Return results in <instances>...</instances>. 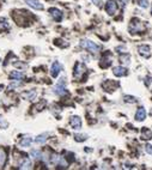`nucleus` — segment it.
<instances>
[{"mask_svg":"<svg viewBox=\"0 0 152 170\" xmlns=\"http://www.w3.org/2000/svg\"><path fill=\"white\" fill-rule=\"evenodd\" d=\"M24 73L22 72H18V71H12L11 73H10V78L11 79H18V80H22L24 79Z\"/></svg>","mask_w":152,"mask_h":170,"instance_id":"15","label":"nucleus"},{"mask_svg":"<svg viewBox=\"0 0 152 170\" xmlns=\"http://www.w3.org/2000/svg\"><path fill=\"white\" fill-rule=\"evenodd\" d=\"M106 11H107V13H108L109 16H114L116 13V11H118V5H116V2L114 0L107 1V4H106Z\"/></svg>","mask_w":152,"mask_h":170,"instance_id":"5","label":"nucleus"},{"mask_svg":"<svg viewBox=\"0 0 152 170\" xmlns=\"http://www.w3.org/2000/svg\"><path fill=\"white\" fill-rule=\"evenodd\" d=\"M31 160L28 158V157H23L21 160H19V163H18V168L19 169H31Z\"/></svg>","mask_w":152,"mask_h":170,"instance_id":"7","label":"nucleus"},{"mask_svg":"<svg viewBox=\"0 0 152 170\" xmlns=\"http://www.w3.org/2000/svg\"><path fill=\"white\" fill-rule=\"evenodd\" d=\"M24 1L35 10H43V5L40 2V0H24Z\"/></svg>","mask_w":152,"mask_h":170,"instance_id":"10","label":"nucleus"},{"mask_svg":"<svg viewBox=\"0 0 152 170\" xmlns=\"http://www.w3.org/2000/svg\"><path fill=\"white\" fill-rule=\"evenodd\" d=\"M0 64H1V61H0Z\"/></svg>","mask_w":152,"mask_h":170,"instance_id":"32","label":"nucleus"},{"mask_svg":"<svg viewBox=\"0 0 152 170\" xmlns=\"http://www.w3.org/2000/svg\"><path fill=\"white\" fill-rule=\"evenodd\" d=\"M120 61L122 64H130V57L127 54H122V55H120Z\"/></svg>","mask_w":152,"mask_h":170,"instance_id":"24","label":"nucleus"},{"mask_svg":"<svg viewBox=\"0 0 152 170\" xmlns=\"http://www.w3.org/2000/svg\"><path fill=\"white\" fill-rule=\"evenodd\" d=\"M30 155L34 157V159H42V157H43V155H42L41 151H38V150H33V151L30 152Z\"/></svg>","mask_w":152,"mask_h":170,"instance_id":"21","label":"nucleus"},{"mask_svg":"<svg viewBox=\"0 0 152 170\" xmlns=\"http://www.w3.org/2000/svg\"><path fill=\"white\" fill-rule=\"evenodd\" d=\"M80 45H82L84 49H86V50H89L90 53H94V54L98 53V50H99V45H97L95 42H92V41H90V40H83V41L80 42Z\"/></svg>","mask_w":152,"mask_h":170,"instance_id":"2","label":"nucleus"},{"mask_svg":"<svg viewBox=\"0 0 152 170\" xmlns=\"http://www.w3.org/2000/svg\"><path fill=\"white\" fill-rule=\"evenodd\" d=\"M138 50H139V54L144 57H151V49L150 47L146 45H141L138 47Z\"/></svg>","mask_w":152,"mask_h":170,"instance_id":"6","label":"nucleus"},{"mask_svg":"<svg viewBox=\"0 0 152 170\" xmlns=\"http://www.w3.org/2000/svg\"><path fill=\"white\" fill-rule=\"evenodd\" d=\"M92 1H94V4H95L96 6H98V7L102 6V0H92Z\"/></svg>","mask_w":152,"mask_h":170,"instance_id":"30","label":"nucleus"},{"mask_svg":"<svg viewBox=\"0 0 152 170\" xmlns=\"http://www.w3.org/2000/svg\"><path fill=\"white\" fill-rule=\"evenodd\" d=\"M36 91L35 90H31V91H28V92H24L23 93V97L25 98V100H29V101H34L35 100V97H36Z\"/></svg>","mask_w":152,"mask_h":170,"instance_id":"16","label":"nucleus"},{"mask_svg":"<svg viewBox=\"0 0 152 170\" xmlns=\"http://www.w3.org/2000/svg\"><path fill=\"white\" fill-rule=\"evenodd\" d=\"M49 13L53 17V19L56 21V22H60L62 19V12L60 11V10H58V9H54V7L49 9Z\"/></svg>","mask_w":152,"mask_h":170,"instance_id":"8","label":"nucleus"},{"mask_svg":"<svg viewBox=\"0 0 152 170\" xmlns=\"http://www.w3.org/2000/svg\"><path fill=\"white\" fill-rule=\"evenodd\" d=\"M125 101L128 103H137V98L135 97H133V96H125Z\"/></svg>","mask_w":152,"mask_h":170,"instance_id":"26","label":"nucleus"},{"mask_svg":"<svg viewBox=\"0 0 152 170\" xmlns=\"http://www.w3.org/2000/svg\"><path fill=\"white\" fill-rule=\"evenodd\" d=\"M113 73L116 76V77H125V76H127V69L125 67H122V66H118V67H115L113 69Z\"/></svg>","mask_w":152,"mask_h":170,"instance_id":"12","label":"nucleus"},{"mask_svg":"<svg viewBox=\"0 0 152 170\" xmlns=\"http://www.w3.org/2000/svg\"><path fill=\"white\" fill-rule=\"evenodd\" d=\"M60 71H61V65H60L58 61L53 62L52 68H50V74H52V77H53V78H56V77L59 76Z\"/></svg>","mask_w":152,"mask_h":170,"instance_id":"9","label":"nucleus"},{"mask_svg":"<svg viewBox=\"0 0 152 170\" xmlns=\"http://www.w3.org/2000/svg\"><path fill=\"white\" fill-rule=\"evenodd\" d=\"M7 160V153L4 148H0V169H2Z\"/></svg>","mask_w":152,"mask_h":170,"instance_id":"14","label":"nucleus"},{"mask_svg":"<svg viewBox=\"0 0 152 170\" xmlns=\"http://www.w3.org/2000/svg\"><path fill=\"white\" fill-rule=\"evenodd\" d=\"M102 61H106V62L101 64V67H103V68L108 67V66H110V64H111V59H110V57H109V59H107V54L102 57Z\"/></svg>","mask_w":152,"mask_h":170,"instance_id":"22","label":"nucleus"},{"mask_svg":"<svg viewBox=\"0 0 152 170\" xmlns=\"http://www.w3.org/2000/svg\"><path fill=\"white\" fill-rule=\"evenodd\" d=\"M141 138L142 139H146V140H150L152 138V132L149 128H142V131H141Z\"/></svg>","mask_w":152,"mask_h":170,"instance_id":"18","label":"nucleus"},{"mask_svg":"<svg viewBox=\"0 0 152 170\" xmlns=\"http://www.w3.org/2000/svg\"><path fill=\"white\" fill-rule=\"evenodd\" d=\"M135 119H137V121H144L146 119V109L142 107L139 108L137 110V114H135Z\"/></svg>","mask_w":152,"mask_h":170,"instance_id":"13","label":"nucleus"},{"mask_svg":"<svg viewBox=\"0 0 152 170\" xmlns=\"http://www.w3.org/2000/svg\"><path fill=\"white\" fill-rule=\"evenodd\" d=\"M137 2H138V5H139L140 7H142V9H146V7L149 6V1H147V0H138Z\"/></svg>","mask_w":152,"mask_h":170,"instance_id":"25","label":"nucleus"},{"mask_svg":"<svg viewBox=\"0 0 152 170\" xmlns=\"http://www.w3.org/2000/svg\"><path fill=\"white\" fill-rule=\"evenodd\" d=\"M47 139H48V133H43V134H40L38 136H36L35 141L37 144H44L47 141Z\"/></svg>","mask_w":152,"mask_h":170,"instance_id":"19","label":"nucleus"},{"mask_svg":"<svg viewBox=\"0 0 152 170\" xmlns=\"http://www.w3.org/2000/svg\"><path fill=\"white\" fill-rule=\"evenodd\" d=\"M130 33L132 35L133 34H137V33H141V31H144L145 30V26H144V24L139 21V19H137V18H133L130 23Z\"/></svg>","mask_w":152,"mask_h":170,"instance_id":"1","label":"nucleus"},{"mask_svg":"<svg viewBox=\"0 0 152 170\" xmlns=\"http://www.w3.org/2000/svg\"><path fill=\"white\" fill-rule=\"evenodd\" d=\"M5 127H7V124L4 121V119H2V116L0 115V128H5Z\"/></svg>","mask_w":152,"mask_h":170,"instance_id":"28","label":"nucleus"},{"mask_svg":"<svg viewBox=\"0 0 152 170\" xmlns=\"http://www.w3.org/2000/svg\"><path fill=\"white\" fill-rule=\"evenodd\" d=\"M145 151H146L147 153L152 155V145H146V148H145Z\"/></svg>","mask_w":152,"mask_h":170,"instance_id":"29","label":"nucleus"},{"mask_svg":"<svg viewBox=\"0 0 152 170\" xmlns=\"http://www.w3.org/2000/svg\"><path fill=\"white\" fill-rule=\"evenodd\" d=\"M86 73V67L84 64L82 62H77L76 66H74V71H73V76L76 79H82L83 76Z\"/></svg>","mask_w":152,"mask_h":170,"instance_id":"3","label":"nucleus"},{"mask_svg":"<svg viewBox=\"0 0 152 170\" xmlns=\"http://www.w3.org/2000/svg\"><path fill=\"white\" fill-rule=\"evenodd\" d=\"M10 28L9 21L6 18H0V30H6Z\"/></svg>","mask_w":152,"mask_h":170,"instance_id":"20","label":"nucleus"},{"mask_svg":"<svg viewBox=\"0 0 152 170\" xmlns=\"http://www.w3.org/2000/svg\"><path fill=\"white\" fill-rule=\"evenodd\" d=\"M54 92L56 93V95H59V96H64V95H66V93H67V91H66L65 78H61V79L59 80V83L55 85Z\"/></svg>","mask_w":152,"mask_h":170,"instance_id":"4","label":"nucleus"},{"mask_svg":"<svg viewBox=\"0 0 152 170\" xmlns=\"http://www.w3.org/2000/svg\"><path fill=\"white\" fill-rule=\"evenodd\" d=\"M74 139L77 141H84V140H86V136H84V134H74Z\"/></svg>","mask_w":152,"mask_h":170,"instance_id":"27","label":"nucleus"},{"mask_svg":"<svg viewBox=\"0 0 152 170\" xmlns=\"http://www.w3.org/2000/svg\"><path fill=\"white\" fill-rule=\"evenodd\" d=\"M31 143H33L31 136H24L22 140H21V146H23V148H28V146L31 145Z\"/></svg>","mask_w":152,"mask_h":170,"instance_id":"17","label":"nucleus"},{"mask_svg":"<svg viewBox=\"0 0 152 170\" xmlns=\"http://www.w3.org/2000/svg\"><path fill=\"white\" fill-rule=\"evenodd\" d=\"M4 88V85H0V91H1V89Z\"/></svg>","mask_w":152,"mask_h":170,"instance_id":"31","label":"nucleus"},{"mask_svg":"<svg viewBox=\"0 0 152 170\" xmlns=\"http://www.w3.org/2000/svg\"><path fill=\"white\" fill-rule=\"evenodd\" d=\"M70 124H71L73 129H79L82 127V120L79 116H72L70 120Z\"/></svg>","mask_w":152,"mask_h":170,"instance_id":"11","label":"nucleus"},{"mask_svg":"<svg viewBox=\"0 0 152 170\" xmlns=\"http://www.w3.org/2000/svg\"><path fill=\"white\" fill-rule=\"evenodd\" d=\"M22 85V81L18 79H14L11 81V84L9 85V89H13V88H18V86H21Z\"/></svg>","mask_w":152,"mask_h":170,"instance_id":"23","label":"nucleus"}]
</instances>
